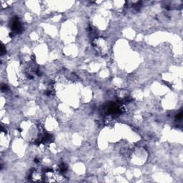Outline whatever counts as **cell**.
Listing matches in <instances>:
<instances>
[{
    "mask_svg": "<svg viewBox=\"0 0 183 183\" xmlns=\"http://www.w3.org/2000/svg\"><path fill=\"white\" fill-rule=\"evenodd\" d=\"M22 25H21L20 22H19L18 17H15L14 19H12V30L14 32H17V33H19V32H22Z\"/></svg>",
    "mask_w": 183,
    "mask_h": 183,
    "instance_id": "obj_2",
    "label": "cell"
},
{
    "mask_svg": "<svg viewBox=\"0 0 183 183\" xmlns=\"http://www.w3.org/2000/svg\"><path fill=\"white\" fill-rule=\"evenodd\" d=\"M59 168H60V170H61V172H65L67 170V166H66V165L64 164H61L60 165V167H59Z\"/></svg>",
    "mask_w": 183,
    "mask_h": 183,
    "instance_id": "obj_4",
    "label": "cell"
},
{
    "mask_svg": "<svg viewBox=\"0 0 183 183\" xmlns=\"http://www.w3.org/2000/svg\"><path fill=\"white\" fill-rule=\"evenodd\" d=\"M41 176L37 173V171H34L32 172L30 175V179H31V180L35 181V182H38V181L41 180Z\"/></svg>",
    "mask_w": 183,
    "mask_h": 183,
    "instance_id": "obj_3",
    "label": "cell"
},
{
    "mask_svg": "<svg viewBox=\"0 0 183 183\" xmlns=\"http://www.w3.org/2000/svg\"><path fill=\"white\" fill-rule=\"evenodd\" d=\"M64 177L60 174L50 170L45 173V181L47 182H61Z\"/></svg>",
    "mask_w": 183,
    "mask_h": 183,
    "instance_id": "obj_1",
    "label": "cell"
}]
</instances>
